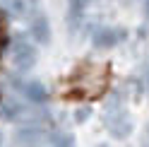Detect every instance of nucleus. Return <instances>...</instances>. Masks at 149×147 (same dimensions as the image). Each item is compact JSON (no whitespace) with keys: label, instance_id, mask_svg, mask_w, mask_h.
Segmentation results:
<instances>
[{"label":"nucleus","instance_id":"obj_6","mask_svg":"<svg viewBox=\"0 0 149 147\" xmlns=\"http://www.w3.org/2000/svg\"><path fill=\"white\" fill-rule=\"evenodd\" d=\"M22 89V94L29 99V102H34V104H41V102H46V87L41 85V82H24V85L19 87Z\"/></svg>","mask_w":149,"mask_h":147},{"label":"nucleus","instance_id":"obj_11","mask_svg":"<svg viewBox=\"0 0 149 147\" xmlns=\"http://www.w3.org/2000/svg\"><path fill=\"white\" fill-rule=\"evenodd\" d=\"M0 145H3V137H0Z\"/></svg>","mask_w":149,"mask_h":147},{"label":"nucleus","instance_id":"obj_1","mask_svg":"<svg viewBox=\"0 0 149 147\" xmlns=\"http://www.w3.org/2000/svg\"><path fill=\"white\" fill-rule=\"evenodd\" d=\"M10 63L19 72H26L36 65V46L26 36H17L10 43Z\"/></svg>","mask_w":149,"mask_h":147},{"label":"nucleus","instance_id":"obj_5","mask_svg":"<svg viewBox=\"0 0 149 147\" xmlns=\"http://www.w3.org/2000/svg\"><path fill=\"white\" fill-rule=\"evenodd\" d=\"M29 29H31V34H34V39L41 41V43H46V41L51 39V27H48V20H46V15H43L41 10L29 20Z\"/></svg>","mask_w":149,"mask_h":147},{"label":"nucleus","instance_id":"obj_3","mask_svg":"<svg viewBox=\"0 0 149 147\" xmlns=\"http://www.w3.org/2000/svg\"><path fill=\"white\" fill-rule=\"evenodd\" d=\"M106 128H108L111 137L123 140V137H127L130 130H132V121H130V118L118 108V111H111V113L106 116Z\"/></svg>","mask_w":149,"mask_h":147},{"label":"nucleus","instance_id":"obj_4","mask_svg":"<svg viewBox=\"0 0 149 147\" xmlns=\"http://www.w3.org/2000/svg\"><path fill=\"white\" fill-rule=\"evenodd\" d=\"M125 39V29H113V27H106V29H99L94 34V43L99 48H111Z\"/></svg>","mask_w":149,"mask_h":147},{"label":"nucleus","instance_id":"obj_7","mask_svg":"<svg viewBox=\"0 0 149 147\" xmlns=\"http://www.w3.org/2000/svg\"><path fill=\"white\" fill-rule=\"evenodd\" d=\"M41 140V130L39 128H24V130H19V142L26 145V147H36Z\"/></svg>","mask_w":149,"mask_h":147},{"label":"nucleus","instance_id":"obj_12","mask_svg":"<svg viewBox=\"0 0 149 147\" xmlns=\"http://www.w3.org/2000/svg\"><path fill=\"white\" fill-rule=\"evenodd\" d=\"M147 7H149V3H147Z\"/></svg>","mask_w":149,"mask_h":147},{"label":"nucleus","instance_id":"obj_8","mask_svg":"<svg viewBox=\"0 0 149 147\" xmlns=\"http://www.w3.org/2000/svg\"><path fill=\"white\" fill-rule=\"evenodd\" d=\"M3 108H5L3 116L7 118V121H17V118H22V116H24V108H22L19 104H15V102H7Z\"/></svg>","mask_w":149,"mask_h":147},{"label":"nucleus","instance_id":"obj_10","mask_svg":"<svg viewBox=\"0 0 149 147\" xmlns=\"http://www.w3.org/2000/svg\"><path fill=\"white\" fill-rule=\"evenodd\" d=\"M89 118V108H79V113H77V121H87Z\"/></svg>","mask_w":149,"mask_h":147},{"label":"nucleus","instance_id":"obj_2","mask_svg":"<svg viewBox=\"0 0 149 147\" xmlns=\"http://www.w3.org/2000/svg\"><path fill=\"white\" fill-rule=\"evenodd\" d=\"M5 12L15 17V20H31L39 12V3L36 0H0Z\"/></svg>","mask_w":149,"mask_h":147},{"label":"nucleus","instance_id":"obj_9","mask_svg":"<svg viewBox=\"0 0 149 147\" xmlns=\"http://www.w3.org/2000/svg\"><path fill=\"white\" fill-rule=\"evenodd\" d=\"M51 147H74V140L68 133H55L51 137Z\"/></svg>","mask_w":149,"mask_h":147}]
</instances>
